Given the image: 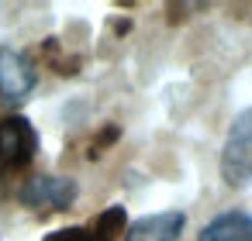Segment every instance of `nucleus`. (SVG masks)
<instances>
[{
    "instance_id": "4",
    "label": "nucleus",
    "mask_w": 252,
    "mask_h": 241,
    "mask_svg": "<svg viewBox=\"0 0 252 241\" xmlns=\"http://www.w3.org/2000/svg\"><path fill=\"white\" fill-rule=\"evenodd\" d=\"M35 86H38L35 62L21 49L0 45V97H4L7 104H25Z\"/></svg>"
},
{
    "instance_id": "7",
    "label": "nucleus",
    "mask_w": 252,
    "mask_h": 241,
    "mask_svg": "<svg viewBox=\"0 0 252 241\" xmlns=\"http://www.w3.org/2000/svg\"><path fill=\"white\" fill-rule=\"evenodd\" d=\"M42 241H111V238L100 234L94 224H83V227H59V231L45 234Z\"/></svg>"
},
{
    "instance_id": "5",
    "label": "nucleus",
    "mask_w": 252,
    "mask_h": 241,
    "mask_svg": "<svg viewBox=\"0 0 252 241\" xmlns=\"http://www.w3.org/2000/svg\"><path fill=\"white\" fill-rule=\"evenodd\" d=\"M183 210H162V214H149V217H138L128 231H125V241H176L183 234Z\"/></svg>"
},
{
    "instance_id": "2",
    "label": "nucleus",
    "mask_w": 252,
    "mask_h": 241,
    "mask_svg": "<svg viewBox=\"0 0 252 241\" xmlns=\"http://www.w3.org/2000/svg\"><path fill=\"white\" fill-rule=\"evenodd\" d=\"M76 196H80V186L69 176H32L18 189V200L32 210H42V214L69 210L76 203Z\"/></svg>"
},
{
    "instance_id": "3",
    "label": "nucleus",
    "mask_w": 252,
    "mask_h": 241,
    "mask_svg": "<svg viewBox=\"0 0 252 241\" xmlns=\"http://www.w3.org/2000/svg\"><path fill=\"white\" fill-rule=\"evenodd\" d=\"M38 152V131L32 128L28 117L11 114L0 121V169H25Z\"/></svg>"
},
{
    "instance_id": "8",
    "label": "nucleus",
    "mask_w": 252,
    "mask_h": 241,
    "mask_svg": "<svg viewBox=\"0 0 252 241\" xmlns=\"http://www.w3.org/2000/svg\"><path fill=\"white\" fill-rule=\"evenodd\" d=\"M114 138H118V128H114V124H107V128H104V134L94 141V148H90V159H97V155H100V148H104V145H111Z\"/></svg>"
},
{
    "instance_id": "6",
    "label": "nucleus",
    "mask_w": 252,
    "mask_h": 241,
    "mask_svg": "<svg viewBox=\"0 0 252 241\" xmlns=\"http://www.w3.org/2000/svg\"><path fill=\"white\" fill-rule=\"evenodd\" d=\"M197 241H252V217L245 210L218 214L211 224L200 227V238Z\"/></svg>"
},
{
    "instance_id": "1",
    "label": "nucleus",
    "mask_w": 252,
    "mask_h": 241,
    "mask_svg": "<svg viewBox=\"0 0 252 241\" xmlns=\"http://www.w3.org/2000/svg\"><path fill=\"white\" fill-rule=\"evenodd\" d=\"M221 179L235 189L252 186V107L235 114L224 148H221Z\"/></svg>"
}]
</instances>
